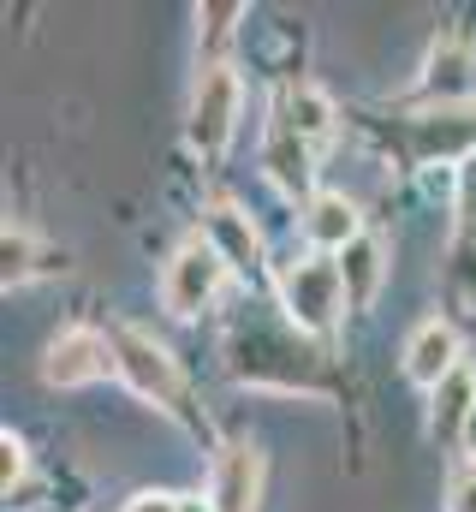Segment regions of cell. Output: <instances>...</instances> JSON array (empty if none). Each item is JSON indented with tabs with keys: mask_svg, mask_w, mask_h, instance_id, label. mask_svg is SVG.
<instances>
[{
	"mask_svg": "<svg viewBox=\"0 0 476 512\" xmlns=\"http://www.w3.org/2000/svg\"><path fill=\"white\" fill-rule=\"evenodd\" d=\"M298 114H304V120H292V126L304 131V137H328V120H334V108H328L316 90H298Z\"/></svg>",
	"mask_w": 476,
	"mask_h": 512,
	"instance_id": "cell-13",
	"label": "cell"
},
{
	"mask_svg": "<svg viewBox=\"0 0 476 512\" xmlns=\"http://www.w3.org/2000/svg\"><path fill=\"white\" fill-rule=\"evenodd\" d=\"M304 233H310L316 245H328V251H352L357 245V209L340 191H322V197L310 203V215H304Z\"/></svg>",
	"mask_w": 476,
	"mask_h": 512,
	"instance_id": "cell-8",
	"label": "cell"
},
{
	"mask_svg": "<svg viewBox=\"0 0 476 512\" xmlns=\"http://www.w3.org/2000/svg\"><path fill=\"white\" fill-rule=\"evenodd\" d=\"M30 268H36V262H30V239H24L18 227H6V286H12V280H24Z\"/></svg>",
	"mask_w": 476,
	"mask_h": 512,
	"instance_id": "cell-14",
	"label": "cell"
},
{
	"mask_svg": "<svg viewBox=\"0 0 476 512\" xmlns=\"http://www.w3.org/2000/svg\"><path fill=\"white\" fill-rule=\"evenodd\" d=\"M459 441H465V453H471V459H476V405H471V417L459 423Z\"/></svg>",
	"mask_w": 476,
	"mask_h": 512,
	"instance_id": "cell-18",
	"label": "cell"
},
{
	"mask_svg": "<svg viewBox=\"0 0 476 512\" xmlns=\"http://www.w3.org/2000/svg\"><path fill=\"white\" fill-rule=\"evenodd\" d=\"M447 495H453V501H447V512H476V471H459Z\"/></svg>",
	"mask_w": 476,
	"mask_h": 512,
	"instance_id": "cell-16",
	"label": "cell"
},
{
	"mask_svg": "<svg viewBox=\"0 0 476 512\" xmlns=\"http://www.w3.org/2000/svg\"><path fill=\"white\" fill-rule=\"evenodd\" d=\"M340 274H352V280H346V298H352V304H363V298L375 292V274H381V256H375V245H363V239H357L352 251H346V268H340Z\"/></svg>",
	"mask_w": 476,
	"mask_h": 512,
	"instance_id": "cell-12",
	"label": "cell"
},
{
	"mask_svg": "<svg viewBox=\"0 0 476 512\" xmlns=\"http://www.w3.org/2000/svg\"><path fill=\"white\" fill-rule=\"evenodd\" d=\"M125 512H179V501H173V495H137Z\"/></svg>",
	"mask_w": 476,
	"mask_h": 512,
	"instance_id": "cell-17",
	"label": "cell"
},
{
	"mask_svg": "<svg viewBox=\"0 0 476 512\" xmlns=\"http://www.w3.org/2000/svg\"><path fill=\"white\" fill-rule=\"evenodd\" d=\"M179 512H215V507H185V501H179Z\"/></svg>",
	"mask_w": 476,
	"mask_h": 512,
	"instance_id": "cell-19",
	"label": "cell"
},
{
	"mask_svg": "<svg viewBox=\"0 0 476 512\" xmlns=\"http://www.w3.org/2000/svg\"><path fill=\"white\" fill-rule=\"evenodd\" d=\"M256 489H262V459H256L250 447H227L221 465H215L209 507L215 512H250L256 507Z\"/></svg>",
	"mask_w": 476,
	"mask_h": 512,
	"instance_id": "cell-7",
	"label": "cell"
},
{
	"mask_svg": "<svg viewBox=\"0 0 476 512\" xmlns=\"http://www.w3.org/2000/svg\"><path fill=\"white\" fill-rule=\"evenodd\" d=\"M238 126V78L227 66H209L203 84H197V102H191V143L203 155H221L233 143Z\"/></svg>",
	"mask_w": 476,
	"mask_h": 512,
	"instance_id": "cell-5",
	"label": "cell"
},
{
	"mask_svg": "<svg viewBox=\"0 0 476 512\" xmlns=\"http://www.w3.org/2000/svg\"><path fill=\"white\" fill-rule=\"evenodd\" d=\"M262 161L274 167V179H280V185H304V179H310V155H304V131L292 126L286 114L274 120V131H268V149H262Z\"/></svg>",
	"mask_w": 476,
	"mask_h": 512,
	"instance_id": "cell-10",
	"label": "cell"
},
{
	"mask_svg": "<svg viewBox=\"0 0 476 512\" xmlns=\"http://www.w3.org/2000/svg\"><path fill=\"white\" fill-rule=\"evenodd\" d=\"M221 274H227V256L215 251V239H185L161 274V304L173 316H197L221 292Z\"/></svg>",
	"mask_w": 476,
	"mask_h": 512,
	"instance_id": "cell-2",
	"label": "cell"
},
{
	"mask_svg": "<svg viewBox=\"0 0 476 512\" xmlns=\"http://www.w3.org/2000/svg\"><path fill=\"white\" fill-rule=\"evenodd\" d=\"M24 477V441H12V435H0V489L12 495V483Z\"/></svg>",
	"mask_w": 476,
	"mask_h": 512,
	"instance_id": "cell-15",
	"label": "cell"
},
{
	"mask_svg": "<svg viewBox=\"0 0 476 512\" xmlns=\"http://www.w3.org/2000/svg\"><path fill=\"white\" fill-rule=\"evenodd\" d=\"M114 358H119V376L137 387L143 399H155V405H167V411H185V382H179L173 358H167L149 334L114 328Z\"/></svg>",
	"mask_w": 476,
	"mask_h": 512,
	"instance_id": "cell-3",
	"label": "cell"
},
{
	"mask_svg": "<svg viewBox=\"0 0 476 512\" xmlns=\"http://www.w3.org/2000/svg\"><path fill=\"white\" fill-rule=\"evenodd\" d=\"M459 370V340L447 322H423L411 340H405V376L423 387H441L447 376Z\"/></svg>",
	"mask_w": 476,
	"mask_h": 512,
	"instance_id": "cell-6",
	"label": "cell"
},
{
	"mask_svg": "<svg viewBox=\"0 0 476 512\" xmlns=\"http://www.w3.org/2000/svg\"><path fill=\"white\" fill-rule=\"evenodd\" d=\"M280 292H286V316H292L298 328H310V334H328V328L340 322V310L352 304L340 262H322V256L292 262L286 280H280Z\"/></svg>",
	"mask_w": 476,
	"mask_h": 512,
	"instance_id": "cell-1",
	"label": "cell"
},
{
	"mask_svg": "<svg viewBox=\"0 0 476 512\" xmlns=\"http://www.w3.org/2000/svg\"><path fill=\"white\" fill-rule=\"evenodd\" d=\"M108 370H119L114 340H108V334H96V328H66V334L48 346V364H42V376H48L54 387L102 382Z\"/></svg>",
	"mask_w": 476,
	"mask_h": 512,
	"instance_id": "cell-4",
	"label": "cell"
},
{
	"mask_svg": "<svg viewBox=\"0 0 476 512\" xmlns=\"http://www.w3.org/2000/svg\"><path fill=\"white\" fill-rule=\"evenodd\" d=\"M209 239H215V251L227 256V262H238V268L256 262V233H250V221H244L238 209H227V203L209 215Z\"/></svg>",
	"mask_w": 476,
	"mask_h": 512,
	"instance_id": "cell-11",
	"label": "cell"
},
{
	"mask_svg": "<svg viewBox=\"0 0 476 512\" xmlns=\"http://www.w3.org/2000/svg\"><path fill=\"white\" fill-rule=\"evenodd\" d=\"M429 96H441V102H453V96H476V60H471V48L441 42V48L429 54Z\"/></svg>",
	"mask_w": 476,
	"mask_h": 512,
	"instance_id": "cell-9",
	"label": "cell"
}]
</instances>
